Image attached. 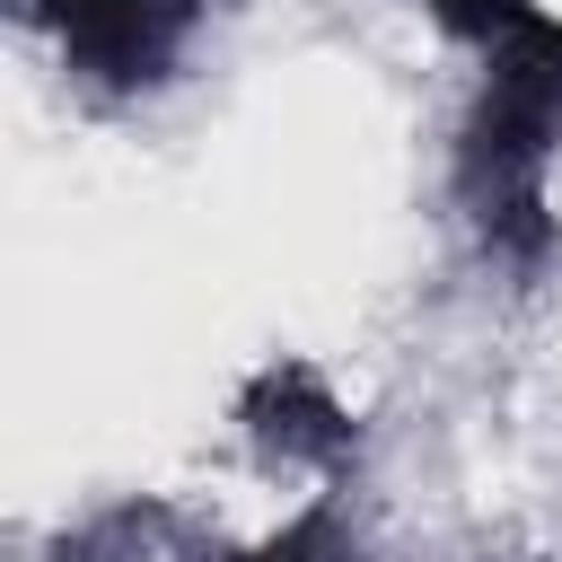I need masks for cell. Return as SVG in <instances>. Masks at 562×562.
Returning <instances> with one entry per match:
<instances>
[{
  "label": "cell",
  "instance_id": "6da1fadb",
  "mask_svg": "<svg viewBox=\"0 0 562 562\" xmlns=\"http://www.w3.org/2000/svg\"><path fill=\"white\" fill-rule=\"evenodd\" d=\"M562 167V9L501 35L483 53L474 105L457 123V211L501 263H544L562 237L553 211Z\"/></svg>",
  "mask_w": 562,
  "mask_h": 562
},
{
  "label": "cell",
  "instance_id": "7a4b0ae2",
  "mask_svg": "<svg viewBox=\"0 0 562 562\" xmlns=\"http://www.w3.org/2000/svg\"><path fill=\"white\" fill-rule=\"evenodd\" d=\"M202 9L211 0H18V18L53 35L61 70L88 79V88H105V97L158 88L184 61Z\"/></svg>",
  "mask_w": 562,
  "mask_h": 562
},
{
  "label": "cell",
  "instance_id": "3957f363",
  "mask_svg": "<svg viewBox=\"0 0 562 562\" xmlns=\"http://www.w3.org/2000/svg\"><path fill=\"white\" fill-rule=\"evenodd\" d=\"M246 430H255L263 457L307 465V474H334L351 457V422L325 395V378H307V369H263L255 395H246Z\"/></svg>",
  "mask_w": 562,
  "mask_h": 562
},
{
  "label": "cell",
  "instance_id": "277c9868",
  "mask_svg": "<svg viewBox=\"0 0 562 562\" xmlns=\"http://www.w3.org/2000/svg\"><path fill=\"white\" fill-rule=\"evenodd\" d=\"M220 562H360V553H351V527H342V509L316 492V501H307L299 518H281V527H272L255 553H220Z\"/></svg>",
  "mask_w": 562,
  "mask_h": 562
},
{
  "label": "cell",
  "instance_id": "5b68a950",
  "mask_svg": "<svg viewBox=\"0 0 562 562\" xmlns=\"http://www.w3.org/2000/svg\"><path fill=\"white\" fill-rule=\"evenodd\" d=\"M457 44H474V53H492L501 35H518V26H536L544 18V0H422Z\"/></svg>",
  "mask_w": 562,
  "mask_h": 562
}]
</instances>
